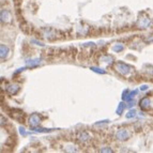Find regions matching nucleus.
Listing matches in <instances>:
<instances>
[{
	"label": "nucleus",
	"instance_id": "nucleus-1",
	"mask_svg": "<svg viewBox=\"0 0 153 153\" xmlns=\"http://www.w3.org/2000/svg\"><path fill=\"white\" fill-rule=\"evenodd\" d=\"M140 106L143 108V109H147V108H149V100L148 99H145V100H143L140 102Z\"/></svg>",
	"mask_w": 153,
	"mask_h": 153
}]
</instances>
